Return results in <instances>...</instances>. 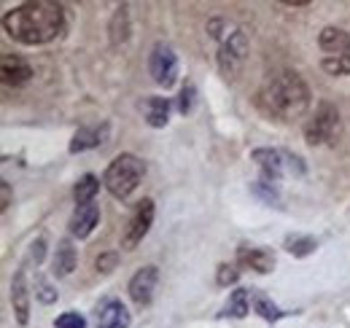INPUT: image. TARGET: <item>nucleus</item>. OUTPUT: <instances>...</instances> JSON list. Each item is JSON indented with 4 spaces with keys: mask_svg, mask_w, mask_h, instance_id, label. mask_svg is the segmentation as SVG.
Returning a JSON list of instances; mask_svg holds the SVG:
<instances>
[{
    "mask_svg": "<svg viewBox=\"0 0 350 328\" xmlns=\"http://www.w3.org/2000/svg\"><path fill=\"white\" fill-rule=\"evenodd\" d=\"M116 264H119V253H100V256H97V261H94L97 272H103V275L113 272V269H116Z\"/></svg>",
    "mask_w": 350,
    "mask_h": 328,
    "instance_id": "nucleus-27",
    "label": "nucleus"
},
{
    "mask_svg": "<svg viewBox=\"0 0 350 328\" xmlns=\"http://www.w3.org/2000/svg\"><path fill=\"white\" fill-rule=\"evenodd\" d=\"M108 132H111V124L103 122V124H94V126H81L73 140H70V154H84L89 148H100L105 140H108Z\"/></svg>",
    "mask_w": 350,
    "mask_h": 328,
    "instance_id": "nucleus-14",
    "label": "nucleus"
},
{
    "mask_svg": "<svg viewBox=\"0 0 350 328\" xmlns=\"http://www.w3.org/2000/svg\"><path fill=\"white\" fill-rule=\"evenodd\" d=\"M54 328H87V320L79 312H62L54 320Z\"/></svg>",
    "mask_w": 350,
    "mask_h": 328,
    "instance_id": "nucleus-26",
    "label": "nucleus"
},
{
    "mask_svg": "<svg viewBox=\"0 0 350 328\" xmlns=\"http://www.w3.org/2000/svg\"><path fill=\"white\" fill-rule=\"evenodd\" d=\"M11 304L16 312V323L27 326L30 323V288H27V272L19 269L11 280Z\"/></svg>",
    "mask_w": 350,
    "mask_h": 328,
    "instance_id": "nucleus-12",
    "label": "nucleus"
},
{
    "mask_svg": "<svg viewBox=\"0 0 350 328\" xmlns=\"http://www.w3.org/2000/svg\"><path fill=\"white\" fill-rule=\"evenodd\" d=\"M132 318L119 299H105L97 304V328H130Z\"/></svg>",
    "mask_w": 350,
    "mask_h": 328,
    "instance_id": "nucleus-13",
    "label": "nucleus"
},
{
    "mask_svg": "<svg viewBox=\"0 0 350 328\" xmlns=\"http://www.w3.org/2000/svg\"><path fill=\"white\" fill-rule=\"evenodd\" d=\"M76 247L70 240H62L57 250H54V261H51V272L57 275V277H70L73 275V269H76Z\"/></svg>",
    "mask_w": 350,
    "mask_h": 328,
    "instance_id": "nucleus-17",
    "label": "nucleus"
},
{
    "mask_svg": "<svg viewBox=\"0 0 350 328\" xmlns=\"http://www.w3.org/2000/svg\"><path fill=\"white\" fill-rule=\"evenodd\" d=\"M130 38V8L127 5H119L113 19H111V43L113 46H122V43Z\"/></svg>",
    "mask_w": 350,
    "mask_h": 328,
    "instance_id": "nucleus-20",
    "label": "nucleus"
},
{
    "mask_svg": "<svg viewBox=\"0 0 350 328\" xmlns=\"http://www.w3.org/2000/svg\"><path fill=\"white\" fill-rule=\"evenodd\" d=\"M97 191H100V180L92 175V172H87L79 183H76V189H73V200H76V207L81 205H92V200L97 197Z\"/></svg>",
    "mask_w": 350,
    "mask_h": 328,
    "instance_id": "nucleus-22",
    "label": "nucleus"
},
{
    "mask_svg": "<svg viewBox=\"0 0 350 328\" xmlns=\"http://www.w3.org/2000/svg\"><path fill=\"white\" fill-rule=\"evenodd\" d=\"M3 30L8 38L22 46H44L62 36L65 30V11L59 3L51 0H30L14 5L3 16Z\"/></svg>",
    "mask_w": 350,
    "mask_h": 328,
    "instance_id": "nucleus-1",
    "label": "nucleus"
},
{
    "mask_svg": "<svg viewBox=\"0 0 350 328\" xmlns=\"http://www.w3.org/2000/svg\"><path fill=\"white\" fill-rule=\"evenodd\" d=\"M0 73H3V81L8 83V86H25L33 79V68L19 54H3Z\"/></svg>",
    "mask_w": 350,
    "mask_h": 328,
    "instance_id": "nucleus-15",
    "label": "nucleus"
},
{
    "mask_svg": "<svg viewBox=\"0 0 350 328\" xmlns=\"http://www.w3.org/2000/svg\"><path fill=\"white\" fill-rule=\"evenodd\" d=\"M143 111H146V122L154 129H162L170 122V100L167 97H146Z\"/></svg>",
    "mask_w": 350,
    "mask_h": 328,
    "instance_id": "nucleus-18",
    "label": "nucleus"
},
{
    "mask_svg": "<svg viewBox=\"0 0 350 328\" xmlns=\"http://www.w3.org/2000/svg\"><path fill=\"white\" fill-rule=\"evenodd\" d=\"M237 277H240V272H237V266H229V264H221L219 266V286H232V283H237Z\"/></svg>",
    "mask_w": 350,
    "mask_h": 328,
    "instance_id": "nucleus-29",
    "label": "nucleus"
},
{
    "mask_svg": "<svg viewBox=\"0 0 350 328\" xmlns=\"http://www.w3.org/2000/svg\"><path fill=\"white\" fill-rule=\"evenodd\" d=\"M151 223H154V200H143L132 210L127 229H124V237H122V247L124 250H135L143 243V237L148 234Z\"/></svg>",
    "mask_w": 350,
    "mask_h": 328,
    "instance_id": "nucleus-8",
    "label": "nucleus"
},
{
    "mask_svg": "<svg viewBox=\"0 0 350 328\" xmlns=\"http://www.w3.org/2000/svg\"><path fill=\"white\" fill-rule=\"evenodd\" d=\"M251 191L256 194V197H262L267 205H275L280 207V197H278V186H267L262 180H256L254 186H251Z\"/></svg>",
    "mask_w": 350,
    "mask_h": 328,
    "instance_id": "nucleus-24",
    "label": "nucleus"
},
{
    "mask_svg": "<svg viewBox=\"0 0 350 328\" xmlns=\"http://www.w3.org/2000/svg\"><path fill=\"white\" fill-rule=\"evenodd\" d=\"M97 221H100V207L94 205H81L73 210V215H70V234L73 237H79V240H87L89 234L94 232V226H97Z\"/></svg>",
    "mask_w": 350,
    "mask_h": 328,
    "instance_id": "nucleus-16",
    "label": "nucleus"
},
{
    "mask_svg": "<svg viewBox=\"0 0 350 328\" xmlns=\"http://www.w3.org/2000/svg\"><path fill=\"white\" fill-rule=\"evenodd\" d=\"M143 175H146L143 159H137L135 154H119L113 162L108 164V169L103 175V183L116 200H127L132 191L140 186Z\"/></svg>",
    "mask_w": 350,
    "mask_h": 328,
    "instance_id": "nucleus-3",
    "label": "nucleus"
},
{
    "mask_svg": "<svg viewBox=\"0 0 350 328\" xmlns=\"http://www.w3.org/2000/svg\"><path fill=\"white\" fill-rule=\"evenodd\" d=\"M148 73L154 83H159L162 89H173L178 81V57H175L173 46L167 43H157L148 54Z\"/></svg>",
    "mask_w": 350,
    "mask_h": 328,
    "instance_id": "nucleus-7",
    "label": "nucleus"
},
{
    "mask_svg": "<svg viewBox=\"0 0 350 328\" xmlns=\"http://www.w3.org/2000/svg\"><path fill=\"white\" fill-rule=\"evenodd\" d=\"M259 102L269 116L280 122H294L302 119L310 108V89L297 70H275L264 81Z\"/></svg>",
    "mask_w": 350,
    "mask_h": 328,
    "instance_id": "nucleus-2",
    "label": "nucleus"
},
{
    "mask_svg": "<svg viewBox=\"0 0 350 328\" xmlns=\"http://www.w3.org/2000/svg\"><path fill=\"white\" fill-rule=\"evenodd\" d=\"M251 307H254L256 315H262L264 320H269V323H275V320H280V318L288 315V312H283L275 301H269V296L262 293V290H251Z\"/></svg>",
    "mask_w": 350,
    "mask_h": 328,
    "instance_id": "nucleus-19",
    "label": "nucleus"
},
{
    "mask_svg": "<svg viewBox=\"0 0 350 328\" xmlns=\"http://www.w3.org/2000/svg\"><path fill=\"white\" fill-rule=\"evenodd\" d=\"M248 312H251V293L245 288L232 290V296H229V301L224 307V315H229V318H245Z\"/></svg>",
    "mask_w": 350,
    "mask_h": 328,
    "instance_id": "nucleus-21",
    "label": "nucleus"
},
{
    "mask_svg": "<svg viewBox=\"0 0 350 328\" xmlns=\"http://www.w3.org/2000/svg\"><path fill=\"white\" fill-rule=\"evenodd\" d=\"M44 256H46V240L44 237H38L33 245H30V261H36V266L44 261Z\"/></svg>",
    "mask_w": 350,
    "mask_h": 328,
    "instance_id": "nucleus-30",
    "label": "nucleus"
},
{
    "mask_svg": "<svg viewBox=\"0 0 350 328\" xmlns=\"http://www.w3.org/2000/svg\"><path fill=\"white\" fill-rule=\"evenodd\" d=\"M237 266L259 272V275H269L275 269V253L267 250V247L240 245L237 247Z\"/></svg>",
    "mask_w": 350,
    "mask_h": 328,
    "instance_id": "nucleus-10",
    "label": "nucleus"
},
{
    "mask_svg": "<svg viewBox=\"0 0 350 328\" xmlns=\"http://www.w3.org/2000/svg\"><path fill=\"white\" fill-rule=\"evenodd\" d=\"M36 299H38L41 304H54V301H57V290L49 286L46 277H36Z\"/></svg>",
    "mask_w": 350,
    "mask_h": 328,
    "instance_id": "nucleus-25",
    "label": "nucleus"
},
{
    "mask_svg": "<svg viewBox=\"0 0 350 328\" xmlns=\"http://www.w3.org/2000/svg\"><path fill=\"white\" fill-rule=\"evenodd\" d=\"M194 97H197V89H194L191 83H186V86L180 89V100H178V111H180V113H189V111H191V105H194Z\"/></svg>",
    "mask_w": 350,
    "mask_h": 328,
    "instance_id": "nucleus-28",
    "label": "nucleus"
},
{
    "mask_svg": "<svg viewBox=\"0 0 350 328\" xmlns=\"http://www.w3.org/2000/svg\"><path fill=\"white\" fill-rule=\"evenodd\" d=\"M213 38H219V68L221 73L229 79V76H237V70L243 68L245 62V54H248V38L240 27L229 25L226 33H211Z\"/></svg>",
    "mask_w": 350,
    "mask_h": 328,
    "instance_id": "nucleus-5",
    "label": "nucleus"
},
{
    "mask_svg": "<svg viewBox=\"0 0 350 328\" xmlns=\"http://www.w3.org/2000/svg\"><path fill=\"white\" fill-rule=\"evenodd\" d=\"M321 68L329 76H350V33L342 27H323L318 36Z\"/></svg>",
    "mask_w": 350,
    "mask_h": 328,
    "instance_id": "nucleus-4",
    "label": "nucleus"
},
{
    "mask_svg": "<svg viewBox=\"0 0 350 328\" xmlns=\"http://www.w3.org/2000/svg\"><path fill=\"white\" fill-rule=\"evenodd\" d=\"M157 280H159V269H157L154 264H148V266H143V269H137V272L132 275L127 290H130V299L137 307H148V304L154 301Z\"/></svg>",
    "mask_w": 350,
    "mask_h": 328,
    "instance_id": "nucleus-9",
    "label": "nucleus"
},
{
    "mask_svg": "<svg viewBox=\"0 0 350 328\" xmlns=\"http://www.w3.org/2000/svg\"><path fill=\"white\" fill-rule=\"evenodd\" d=\"M337 132H340V111H337V105L334 102H318V108H315V113L307 119L305 124V140L307 146H326V143H332L334 137H337Z\"/></svg>",
    "mask_w": 350,
    "mask_h": 328,
    "instance_id": "nucleus-6",
    "label": "nucleus"
},
{
    "mask_svg": "<svg viewBox=\"0 0 350 328\" xmlns=\"http://www.w3.org/2000/svg\"><path fill=\"white\" fill-rule=\"evenodd\" d=\"M283 247H286L291 256L305 258V256H310V253L318 250V243H315V237H310V234H288L286 243H283Z\"/></svg>",
    "mask_w": 350,
    "mask_h": 328,
    "instance_id": "nucleus-23",
    "label": "nucleus"
},
{
    "mask_svg": "<svg viewBox=\"0 0 350 328\" xmlns=\"http://www.w3.org/2000/svg\"><path fill=\"white\" fill-rule=\"evenodd\" d=\"M251 159L262 169V178H259L262 183H267V186H278L280 183V178H283V154L280 151L256 148V151H251Z\"/></svg>",
    "mask_w": 350,
    "mask_h": 328,
    "instance_id": "nucleus-11",
    "label": "nucleus"
},
{
    "mask_svg": "<svg viewBox=\"0 0 350 328\" xmlns=\"http://www.w3.org/2000/svg\"><path fill=\"white\" fill-rule=\"evenodd\" d=\"M0 189H3V200H0V207L5 210V207L11 205V183H8V180H0Z\"/></svg>",
    "mask_w": 350,
    "mask_h": 328,
    "instance_id": "nucleus-31",
    "label": "nucleus"
}]
</instances>
